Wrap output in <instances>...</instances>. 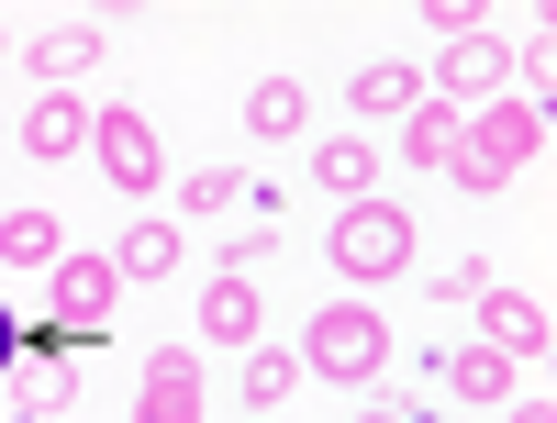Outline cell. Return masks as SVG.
Returning <instances> with one entry per match:
<instances>
[{
  "mask_svg": "<svg viewBox=\"0 0 557 423\" xmlns=\"http://www.w3.org/2000/svg\"><path fill=\"white\" fill-rule=\"evenodd\" d=\"M546 146V112L535 101H491L469 134H457V157H446V178L457 190H513V167Z\"/></svg>",
  "mask_w": 557,
  "mask_h": 423,
  "instance_id": "1",
  "label": "cell"
},
{
  "mask_svg": "<svg viewBox=\"0 0 557 423\" xmlns=\"http://www.w3.org/2000/svg\"><path fill=\"white\" fill-rule=\"evenodd\" d=\"M391 368V323L368 312V301H335V312H312V335H301V380H380Z\"/></svg>",
  "mask_w": 557,
  "mask_h": 423,
  "instance_id": "2",
  "label": "cell"
},
{
  "mask_svg": "<svg viewBox=\"0 0 557 423\" xmlns=\"http://www.w3.org/2000/svg\"><path fill=\"white\" fill-rule=\"evenodd\" d=\"M323 257H335L357 290H368V278H401V268H412V212H401V201H346Z\"/></svg>",
  "mask_w": 557,
  "mask_h": 423,
  "instance_id": "3",
  "label": "cell"
},
{
  "mask_svg": "<svg viewBox=\"0 0 557 423\" xmlns=\"http://www.w3.org/2000/svg\"><path fill=\"white\" fill-rule=\"evenodd\" d=\"M89 157H101V178H112V190H134V201H146L157 178H168V157H157V123L134 112V101H101V112H89Z\"/></svg>",
  "mask_w": 557,
  "mask_h": 423,
  "instance_id": "4",
  "label": "cell"
},
{
  "mask_svg": "<svg viewBox=\"0 0 557 423\" xmlns=\"http://www.w3.org/2000/svg\"><path fill=\"white\" fill-rule=\"evenodd\" d=\"M45 301H57V335H101L112 301H123V268L101 246H67L57 268H45Z\"/></svg>",
  "mask_w": 557,
  "mask_h": 423,
  "instance_id": "5",
  "label": "cell"
},
{
  "mask_svg": "<svg viewBox=\"0 0 557 423\" xmlns=\"http://www.w3.org/2000/svg\"><path fill=\"white\" fill-rule=\"evenodd\" d=\"M480 346L524 368V357H546V346H557V323H546V301H535V290H480Z\"/></svg>",
  "mask_w": 557,
  "mask_h": 423,
  "instance_id": "6",
  "label": "cell"
},
{
  "mask_svg": "<svg viewBox=\"0 0 557 423\" xmlns=\"http://www.w3.org/2000/svg\"><path fill=\"white\" fill-rule=\"evenodd\" d=\"M201 401H212V390H201V357H178V346L146 357V380H134V423H201Z\"/></svg>",
  "mask_w": 557,
  "mask_h": 423,
  "instance_id": "7",
  "label": "cell"
},
{
  "mask_svg": "<svg viewBox=\"0 0 557 423\" xmlns=\"http://www.w3.org/2000/svg\"><path fill=\"white\" fill-rule=\"evenodd\" d=\"M435 78H446V101H480V89L513 78V57H502L491 23H480V34H446V67H424V89H435Z\"/></svg>",
  "mask_w": 557,
  "mask_h": 423,
  "instance_id": "8",
  "label": "cell"
},
{
  "mask_svg": "<svg viewBox=\"0 0 557 423\" xmlns=\"http://www.w3.org/2000/svg\"><path fill=\"white\" fill-rule=\"evenodd\" d=\"M23 157H89V101H78V89H34Z\"/></svg>",
  "mask_w": 557,
  "mask_h": 423,
  "instance_id": "9",
  "label": "cell"
},
{
  "mask_svg": "<svg viewBox=\"0 0 557 423\" xmlns=\"http://www.w3.org/2000/svg\"><path fill=\"white\" fill-rule=\"evenodd\" d=\"M312 178H323L335 201H380V146H368V134L346 123L335 146H312Z\"/></svg>",
  "mask_w": 557,
  "mask_h": 423,
  "instance_id": "10",
  "label": "cell"
},
{
  "mask_svg": "<svg viewBox=\"0 0 557 423\" xmlns=\"http://www.w3.org/2000/svg\"><path fill=\"white\" fill-rule=\"evenodd\" d=\"M435 380H446V401H513V357H491V346H446L435 357Z\"/></svg>",
  "mask_w": 557,
  "mask_h": 423,
  "instance_id": "11",
  "label": "cell"
},
{
  "mask_svg": "<svg viewBox=\"0 0 557 423\" xmlns=\"http://www.w3.org/2000/svg\"><path fill=\"white\" fill-rule=\"evenodd\" d=\"M23 67H34L45 89H67L78 67H101V23H57V34H34V45H23Z\"/></svg>",
  "mask_w": 557,
  "mask_h": 423,
  "instance_id": "12",
  "label": "cell"
},
{
  "mask_svg": "<svg viewBox=\"0 0 557 423\" xmlns=\"http://www.w3.org/2000/svg\"><path fill=\"white\" fill-rule=\"evenodd\" d=\"M346 101H357V123H401L412 101H424V67H391V57H380V67L346 78Z\"/></svg>",
  "mask_w": 557,
  "mask_h": 423,
  "instance_id": "13",
  "label": "cell"
},
{
  "mask_svg": "<svg viewBox=\"0 0 557 423\" xmlns=\"http://www.w3.org/2000/svg\"><path fill=\"white\" fill-rule=\"evenodd\" d=\"M457 134H469V112H457V101H435V89H424V101L401 112V157H412V167H446V157H457Z\"/></svg>",
  "mask_w": 557,
  "mask_h": 423,
  "instance_id": "14",
  "label": "cell"
},
{
  "mask_svg": "<svg viewBox=\"0 0 557 423\" xmlns=\"http://www.w3.org/2000/svg\"><path fill=\"white\" fill-rule=\"evenodd\" d=\"M257 278H212V290H201V335L212 346H257Z\"/></svg>",
  "mask_w": 557,
  "mask_h": 423,
  "instance_id": "15",
  "label": "cell"
},
{
  "mask_svg": "<svg viewBox=\"0 0 557 423\" xmlns=\"http://www.w3.org/2000/svg\"><path fill=\"white\" fill-rule=\"evenodd\" d=\"M301 123H312V101H301V78H257V89H246V134H257V146H290Z\"/></svg>",
  "mask_w": 557,
  "mask_h": 423,
  "instance_id": "16",
  "label": "cell"
},
{
  "mask_svg": "<svg viewBox=\"0 0 557 423\" xmlns=\"http://www.w3.org/2000/svg\"><path fill=\"white\" fill-rule=\"evenodd\" d=\"M57 257H67L57 212H0V268H57Z\"/></svg>",
  "mask_w": 557,
  "mask_h": 423,
  "instance_id": "17",
  "label": "cell"
},
{
  "mask_svg": "<svg viewBox=\"0 0 557 423\" xmlns=\"http://www.w3.org/2000/svg\"><path fill=\"white\" fill-rule=\"evenodd\" d=\"M112 268H123V278H168V268H178V223H134L123 246H112Z\"/></svg>",
  "mask_w": 557,
  "mask_h": 423,
  "instance_id": "18",
  "label": "cell"
},
{
  "mask_svg": "<svg viewBox=\"0 0 557 423\" xmlns=\"http://www.w3.org/2000/svg\"><path fill=\"white\" fill-rule=\"evenodd\" d=\"M290 390H301V346H257V357H246V401H257V412H278Z\"/></svg>",
  "mask_w": 557,
  "mask_h": 423,
  "instance_id": "19",
  "label": "cell"
},
{
  "mask_svg": "<svg viewBox=\"0 0 557 423\" xmlns=\"http://www.w3.org/2000/svg\"><path fill=\"white\" fill-rule=\"evenodd\" d=\"M57 401H67V368H57V357H23V368H12V423H45Z\"/></svg>",
  "mask_w": 557,
  "mask_h": 423,
  "instance_id": "20",
  "label": "cell"
},
{
  "mask_svg": "<svg viewBox=\"0 0 557 423\" xmlns=\"http://www.w3.org/2000/svg\"><path fill=\"white\" fill-rule=\"evenodd\" d=\"M235 201H246L235 167H190V178H178V212H235Z\"/></svg>",
  "mask_w": 557,
  "mask_h": 423,
  "instance_id": "21",
  "label": "cell"
},
{
  "mask_svg": "<svg viewBox=\"0 0 557 423\" xmlns=\"http://www.w3.org/2000/svg\"><path fill=\"white\" fill-rule=\"evenodd\" d=\"M480 290H491L480 257H446V268H435V301H480Z\"/></svg>",
  "mask_w": 557,
  "mask_h": 423,
  "instance_id": "22",
  "label": "cell"
},
{
  "mask_svg": "<svg viewBox=\"0 0 557 423\" xmlns=\"http://www.w3.org/2000/svg\"><path fill=\"white\" fill-rule=\"evenodd\" d=\"M23 368V323H12V301H0V380Z\"/></svg>",
  "mask_w": 557,
  "mask_h": 423,
  "instance_id": "23",
  "label": "cell"
},
{
  "mask_svg": "<svg viewBox=\"0 0 557 423\" xmlns=\"http://www.w3.org/2000/svg\"><path fill=\"white\" fill-rule=\"evenodd\" d=\"M502 423H557V401L535 390V401H502Z\"/></svg>",
  "mask_w": 557,
  "mask_h": 423,
  "instance_id": "24",
  "label": "cell"
}]
</instances>
